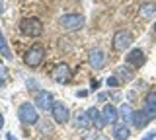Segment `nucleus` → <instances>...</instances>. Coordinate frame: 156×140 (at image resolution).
<instances>
[{"label": "nucleus", "instance_id": "obj_1", "mask_svg": "<svg viewBox=\"0 0 156 140\" xmlns=\"http://www.w3.org/2000/svg\"><path fill=\"white\" fill-rule=\"evenodd\" d=\"M20 31L27 37H39L43 33V23L37 18H23L20 22Z\"/></svg>", "mask_w": 156, "mask_h": 140}, {"label": "nucleus", "instance_id": "obj_2", "mask_svg": "<svg viewBox=\"0 0 156 140\" xmlns=\"http://www.w3.org/2000/svg\"><path fill=\"white\" fill-rule=\"evenodd\" d=\"M18 119L22 121L23 125H35L39 121V115H37V109L35 105L31 103H22L18 109Z\"/></svg>", "mask_w": 156, "mask_h": 140}, {"label": "nucleus", "instance_id": "obj_3", "mask_svg": "<svg viewBox=\"0 0 156 140\" xmlns=\"http://www.w3.org/2000/svg\"><path fill=\"white\" fill-rule=\"evenodd\" d=\"M133 43V33L127 29H119L113 33V49L115 51H127Z\"/></svg>", "mask_w": 156, "mask_h": 140}, {"label": "nucleus", "instance_id": "obj_4", "mask_svg": "<svg viewBox=\"0 0 156 140\" xmlns=\"http://www.w3.org/2000/svg\"><path fill=\"white\" fill-rule=\"evenodd\" d=\"M43 59H45V49L41 45H31V49H27L26 56H23L27 66H39L43 62Z\"/></svg>", "mask_w": 156, "mask_h": 140}, {"label": "nucleus", "instance_id": "obj_5", "mask_svg": "<svg viewBox=\"0 0 156 140\" xmlns=\"http://www.w3.org/2000/svg\"><path fill=\"white\" fill-rule=\"evenodd\" d=\"M61 26L65 29H80L84 26V16H80V14H65L61 18Z\"/></svg>", "mask_w": 156, "mask_h": 140}, {"label": "nucleus", "instance_id": "obj_6", "mask_svg": "<svg viewBox=\"0 0 156 140\" xmlns=\"http://www.w3.org/2000/svg\"><path fill=\"white\" fill-rule=\"evenodd\" d=\"M51 115H53V119L57 121V123H68V119H70V113H68V107L62 101H55L53 103V107H51Z\"/></svg>", "mask_w": 156, "mask_h": 140}, {"label": "nucleus", "instance_id": "obj_7", "mask_svg": "<svg viewBox=\"0 0 156 140\" xmlns=\"http://www.w3.org/2000/svg\"><path fill=\"white\" fill-rule=\"evenodd\" d=\"M53 103H55V101H53V94H51V91L41 90V91H37V94H35V107L47 111V109L53 107Z\"/></svg>", "mask_w": 156, "mask_h": 140}, {"label": "nucleus", "instance_id": "obj_8", "mask_svg": "<svg viewBox=\"0 0 156 140\" xmlns=\"http://www.w3.org/2000/svg\"><path fill=\"white\" fill-rule=\"evenodd\" d=\"M88 60H90V66L94 70H100V68H104V64H105V53L101 49H92Z\"/></svg>", "mask_w": 156, "mask_h": 140}, {"label": "nucleus", "instance_id": "obj_9", "mask_svg": "<svg viewBox=\"0 0 156 140\" xmlns=\"http://www.w3.org/2000/svg\"><path fill=\"white\" fill-rule=\"evenodd\" d=\"M144 113L148 115V119H156V90L148 91L144 97Z\"/></svg>", "mask_w": 156, "mask_h": 140}, {"label": "nucleus", "instance_id": "obj_10", "mask_svg": "<svg viewBox=\"0 0 156 140\" xmlns=\"http://www.w3.org/2000/svg\"><path fill=\"white\" fill-rule=\"evenodd\" d=\"M125 60H127V64H129V66H143L144 62H146V55L140 49H133L129 55L125 56Z\"/></svg>", "mask_w": 156, "mask_h": 140}, {"label": "nucleus", "instance_id": "obj_11", "mask_svg": "<svg viewBox=\"0 0 156 140\" xmlns=\"http://www.w3.org/2000/svg\"><path fill=\"white\" fill-rule=\"evenodd\" d=\"M117 117H119V111H117L113 105H104V111H101V119H104L105 125H115Z\"/></svg>", "mask_w": 156, "mask_h": 140}, {"label": "nucleus", "instance_id": "obj_12", "mask_svg": "<svg viewBox=\"0 0 156 140\" xmlns=\"http://www.w3.org/2000/svg\"><path fill=\"white\" fill-rule=\"evenodd\" d=\"M53 78H55L57 82H68L70 80V68H68L66 64H57L55 70H53Z\"/></svg>", "mask_w": 156, "mask_h": 140}, {"label": "nucleus", "instance_id": "obj_13", "mask_svg": "<svg viewBox=\"0 0 156 140\" xmlns=\"http://www.w3.org/2000/svg\"><path fill=\"white\" fill-rule=\"evenodd\" d=\"M133 125L136 128H144L146 125L150 123V119H148V115L144 113V109H140V111H133Z\"/></svg>", "mask_w": 156, "mask_h": 140}, {"label": "nucleus", "instance_id": "obj_14", "mask_svg": "<svg viewBox=\"0 0 156 140\" xmlns=\"http://www.w3.org/2000/svg\"><path fill=\"white\" fill-rule=\"evenodd\" d=\"M86 115H88V119H90V123H94L96 125V128L98 130H100V128H104V119H101V113H100V111H98L96 107H90V109H88L86 111Z\"/></svg>", "mask_w": 156, "mask_h": 140}, {"label": "nucleus", "instance_id": "obj_15", "mask_svg": "<svg viewBox=\"0 0 156 140\" xmlns=\"http://www.w3.org/2000/svg\"><path fill=\"white\" fill-rule=\"evenodd\" d=\"M129 134H131V130L125 123L123 125H113V138L115 140H127Z\"/></svg>", "mask_w": 156, "mask_h": 140}, {"label": "nucleus", "instance_id": "obj_16", "mask_svg": "<svg viewBox=\"0 0 156 140\" xmlns=\"http://www.w3.org/2000/svg\"><path fill=\"white\" fill-rule=\"evenodd\" d=\"M115 76L119 80H125V82H131L133 80V76H135V72L131 70V66L127 64V66H119V68L115 70Z\"/></svg>", "mask_w": 156, "mask_h": 140}, {"label": "nucleus", "instance_id": "obj_17", "mask_svg": "<svg viewBox=\"0 0 156 140\" xmlns=\"http://www.w3.org/2000/svg\"><path fill=\"white\" fill-rule=\"evenodd\" d=\"M154 12H156V4L154 2H146V4H143V6L139 8V16L140 18H150Z\"/></svg>", "mask_w": 156, "mask_h": 140}, {"label": "nucleus", "instance_id": "obj_18", "mask_svg": "<svg viewBox=\"0 0 156 140\" xmlns=\"http://www.w3.org/2000/svg\"><path fill=\"white\" fill-rule=\"evenodd\" d=\"M74 125H76V128H78V130H86L92 123H90V119H88V115H86V113H78V115H76Z\"/></svg>", "mask_w": 156, "mask_h": 140}, {"label": "nucleus", "instance_id": "obj_19", "mask_svg": "<svg viewBox=\"0 0 156 140\" xmlns=\"http://www.w3.org/2000/svg\"><path fill=\"white\" fill-rule=\"evenodd\" d=\"M119 115H121V119H123V121H131V119H133V109H131V105L129 103H123V105H121V109H119Z\"/></svg>", "mask_w": 156, "mask_h": 140}, {"label": "nucleus", "instance_id": "obj_20", "mask_svg": "<svg viewBox=\"0 0 156 140\" xmlns=\"http://www.w3.org/2000/svg\"><path fill=\"white\" fill-rule=\"evenodd\" d=\"M0 53H2L4 59H12V53H10V49H8V43H6V39H4L2 31H0Z\"/></svg>", "mask_w": 156, "mask_h": 140}, {"label": "nucleus", "instance_id": "obj_21", "mask_svg": "<svg viewBox=\"0 0 156 140\" xmlns=\"http://www.w3.org/2000/svg\"><path fill=\"white\" fill-rule=\"evenodd\" d=\"M105 84L109 86V88H117V86H119V78H117V76H109V78L105 80Z\"/></svg>", "mask_w": 156, "mask_h": 140}, {"label": "nucleus", "instance_id": "obj_22", "mask_svg": "<svg viewBox=\"0 0 156 140\" xmlns=\"http://www.w3.org/2000/svg\"><path fill=\"white\" fill-rule=\"evenodd\" d=\"M143 140H156V130H150V132H146Z\"/></svg>", "mask_w": 156, "mask_h": 140}, {"label": "nucleus", "instance_id": "obj_23", "mask_svg": "<svg viewBox=\"0 0 156 140\" xmlns=\"http://www.w3.org/2000/svg\"><path fill=\"white\" fill-rule=\"evenodd\" d=\"M96 140H109V138H107L105 134H98V136H96Z\"/></svg>", "mask_w": 156, "mask_h": 140}, {"label": "nucleus", "instance_id": "obj_24", "mask_svg": "<svg viewBox=\"0 0 156 140\" xmlns=\"http://www.w3.org/2000/svg\"><path fill=\"white\" fill-rule=\"evenodd\" d=\"M90 86H92V90H98V80H92Z\"/></svg>", "mask_w": 156, "mask_h": 140}, {"label": "nucleus", "instance_id": "obj_25", "mask_svg": "<svg viewBox=\"0 0 156 140\" xmlns=\"http://www.w3.org/2000/svg\"><path fill=\"white\" fill-rule=\"evenodd\" d=\"M105 97H107L105 94H100V95H98V99H100V101H105Z\"/></svg>", "mask_w": 156, "mask_h": 140}, {"label": "nucleus", "instance_id": "obj_26", "mask_svg": "<svg viewBox=\"0 0 156 140\" xmlns=\"http://www.w3.org/2000/svg\"><path fill=\"white\" fill-rule=\"evenodd\" d=\"M6 140H18V138L14 136V134H8V136H6Z\"/></svg>", "mask_w": 156, "mask_h": 140}, {"label": "nucleus", "instance_id": "obj_27", "mask_svg": "<svg viewBox=\"0 0 156 140\" xmlns=\"http://www.w3.org/2000/svg\"><path fill=\"white\" fill-rule=\"evenodd\" d=\"M2 127H4V117L0 115V128H2Z\"/></svg>", "mask_w": 156, "mask_h": 140}, {"label": "nucleus", "instance_id": "obj_28", "mask_svg": "<svg viewBox=\"0 0 156 140\" xmlns=\"http://www.w3.org/2000/svg\"><path fill=\"white\" fill-rule=\"evenodd\" d=\"M41 140H53V138H47V136H43V138H41Z\"/></svg>", "mask_w": 156, "mask_h": 140}, {"label": "nucleus", "instance_id": "obj_29", "mask_svg": "<svg viewBox=\"0 0 156 140\" xmlns=\"http://www.w3.org/2000/svg\"><path fill=\"white\" fill-rule=\"evenodd\" d=\"M154 33H156V23H154Z\"/></svg>", "mask_w": 156, "mask_h": 140}]
</instances>
